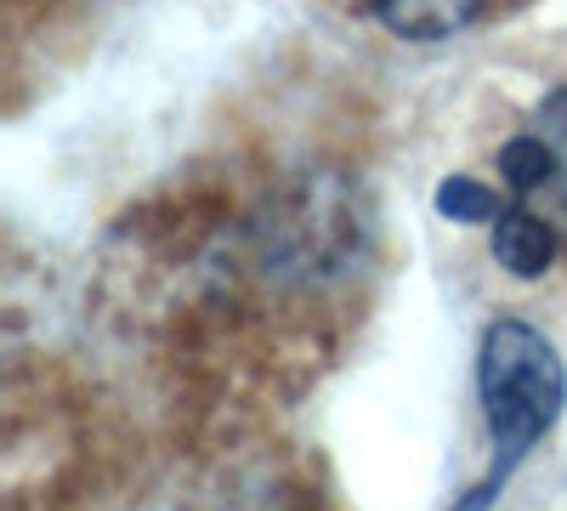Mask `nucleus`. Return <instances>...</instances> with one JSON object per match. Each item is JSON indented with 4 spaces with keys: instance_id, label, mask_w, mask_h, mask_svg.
I'll list each match as a JSON object with an SVG mask.
<instances>
[{
    "instance_id": "1",
    "label": "nucleus",
    "mask_w": 567,
    "mask_h": 511,
    "mask_svg": "<svg viewBox=\"0 0 567 511\" xmlns=\"http://www.w3.org/2000/svg\"><path fill=\"white\" fill-rule=\"evenodd\" d=\"M499 216L488 222V256L516 285H545L567 273V80L516 120L477 171Z\"/></svg>"
},
{
    "instance_id": "2",
    "label": "nucleus",
    "mask_w": 567,
    "mask_h": 511,
    "mask_svg": "<svg viewBox=\"0 0 567 511\" xmlns=\"http://www.w3.org/2000/svg\"><path fill=\"white\" fill-rule=\"evenodd\" d=\"M477 398H483V415H488V438H494V467L488 478L471 489V505L465 511H483L494 500V489L516 472L523 460L550 427L567 403V369L550 347V336L528 318H494L483 330V352H477Z\"/></svg>"
},
{
    "instance_id": "3",
    "label": "nucleus",
    "mask_w": 567,
    "mask_h": 511,
    "mask_svg": "<svg viewBox=\"0 0 567 511\" xmlns=\"http://www.w3.org/2000/svg\"><path fill=\"white\" fill-rule=\"evenodd\" d=\"M499 0H363V12L398 40L432 45V40H454L465 29H477Z\"/></svg>"
}]
</instances>
